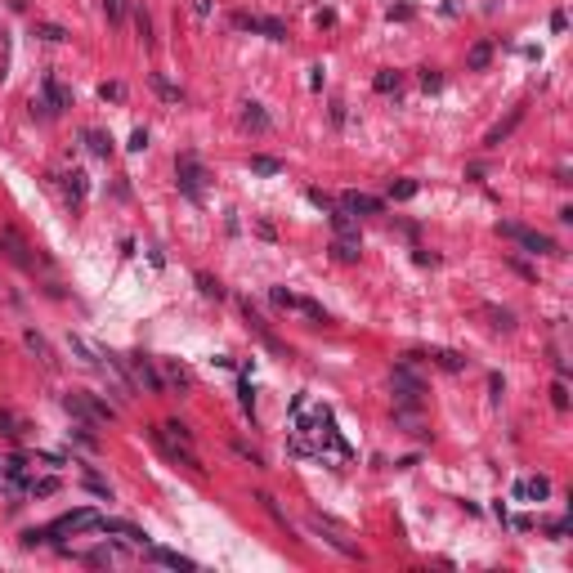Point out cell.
Instances as JSON below:
<instances>
[{
	"label": "cell",
	"instance_id": "48",
	"mask_svg": "<svg viewBox=\"0 0 573 573\" xmlns=\"http://www.w3.org/2000/svg\"><path fill=\"white\" fill-rule=\"evenodd\" d=\"M126 148H130V152H143V148H148V130L139 126V130L130 135V143H126Z\"/></svg>",
	"mask_w": 573,
	"mask_h": 573
},
{
	"label": "cell",
	"instance_id": "34",
	"mask_svg": "<svg viewBox=\"0 0 573 573\" xmlns=\"http://www.w3.org/2000/svg\"><path fill=\"white\" fill-rule=\"evenodd\" d=\"M198 292H202V296H211V301H224V282L211 278V273H198Z\"/></svg>",
	"mask_w": 573,
	"mask_h": 573
},
{
	"label": "cell",
	"instance_id": "4",
	"mask_svg": "<svg viewBox=\"0 0 573 573\" xmlns=\"http://www.w3.org/2000/svg\"><path fill=\"white\" fill-rule=\"evenodd\" d=\"M390 390H395L399 408H421L425 404V381L412 372V363H399L395 372H390Z\"/></svg>",
	"mask_w": 573,
	"mask_h": 573
},
{
	"label": "cell",
	"instance_id": "53",
	"mask_svg": "<svg viewBox=\"0 0 573 573\" xmlns=\"http://www.w3.org/2000/svg\"><path fill=\"white\" fill-rule=\"evenodd\" d=\"M564 27H569V19H564V14L555 10V14H551V32H564Z\"/></svg>",
	"mask_w": 573,
	"mask_h": 573
},
{
	"label": "cell",
	"instance_id": "5",
	"mask_svg": "<svg viewBox=\"0 0 573 573\" xmlns=\"http://www.w3.org/2000/svg\"><path fill=\"white\" fill-rule=\"evenodd\" d=\"M498 233H502V237H511L515 246H524V251H533V255H560L555 237L537 233V229H524V224H511V220H502V224H498Z\"/></svg>",
	"mask_w": 573,
	"mask_h": 573
},
{
	"label": "cell",
	"instance_id": "7",
	"mask_svg": "<svg viewBox=\"0 0 573 573\" xmlns=\"http://www.w3.org/2000/svg\"><path fill=\"white\" fill-rule=\"evenodd\" d=\"M126 372H130V386L135 390H148V395H166V376L152 367L148 354H130L126 358Z\"/></svg>",
	"mask_w": 573,
	"mask_h": 573
},
{
	"label": "cell",
	"instance_id": "8",
	"mask_svg": "<svg viewBox=\"0 0 573 573\" xmlns=\"http://www.w3.org/2000/svg\"><path fill=\"white\" fill-rule=\"evenodd\" d=\"M0 251H5V260H10V264H19L23 273H36L40 264H49L45 255H32V246L23 242L14 229H0Z\"/></svg>",
	"mask_w": 573,
	"mask_h": 573
},
{
	"label": "cell",
	"instance_id": "45",
	"mask_svg": "<svg viewBox=\"0 0 573 573\" xmlns=\"http://www.w3.org/2000/svg\"><path fill=\"white\" fill-rule=\"evenodd\" d=\"M85 489H90L94 498H113V489H108V484L99 480V475H85Z\"/></svg>",
	"mask_w": 573,
	"mask_h": 573
},
{
	"label": "cell",
	"instance_id": "32",
	"mask_svg": "<svg viewBox=\"0 0 573 573\" xmlns=\"http://www.w3.org/2000/svg\"><path fill=\"white\" fill-rule=\"evenodd\" d=\"M251 175H282V161H278V157H264V152H255V157H251Z\"/></svg>",
	"mask_w": 573,
	"mask_h": 573
},
{
	"label": "cell",
	"instance_id": "2",
	"mask_svg": "<svg viewBox=\"0 0 573 573\" xmlns=\"http://www.w3.org/2000/svg\"><path fill=\"white\" fill-rule=\"evenodd\" d=\"M63 412L72 421H85V425H104V421H117V408L99 395H85V390H72L63 395Z\"/></svg>",
	"mask_w": 573,
	"mask_h": 573
},
{
	"label": "cell",
	"instance_id": "27",
	"mask_svg": "<svg viewBox=\"0 0 573 573\" xmlns=\"http://www.w3.org/2000/svg\"><path fill=\"white\" fill-rule=\"evenodd\" d=\"M67 439H72L76 448H85V452H99V434H94V425H85V421H76L72 430H67Z\"/></svg>",
	"mask_w": 573,
	"mask_h": 573
},
{
	"label": "cell",
	"instance_id": "19",
	"mask_svg": "<svg viewBox=\"0 0 573 573\" xmlns=\"http://www.w3.org/2000/svg\"><path fill=\"white\" fill-rule=\"evenodd\" d=\"M67 349H72V358H76V363H85V367H99V349H94L85 336L67 331Z\"/></svg>",
	"mask_w": 573,
	"mask_h": 573
},
{
	"label": "cell",
	"instance_id": "38",
	"mask_svg": "<svg viewBox=\"0 0 573 573\" xmlns=\"http://www.w3.org/2000/svg\"><path fill=\"white\" fill-rule=\"evenodd\" d=\"M27 493H32V498H54V493H58V480H54V475H45V480H32Z\"/></svg>",
	"mask_w": 573,
	"mask_h": 573
},
{
	"label": "cell",
	"instance_id": "18",
	"mask_svg": "<svg viewBox=\"0 0 573 573\" xmlns=\"http://www.w3.org/2000/svg\"><path fill=\"white\" fill-rule=\"evenodd\" d=\"M519 121H524V108H511V117H506V121H498L489 135H484V148H498L502 139H511V130H515Z\"/></svg>",
	"mask_w": 573,
	"mask_h": 573
},
{
	"label": "cell",
	"instance_id": "9",
	"mask_svg": "<svg viewBox=\"0 0 573 573\" xmlns=\"http://www.w3.org/2000/svg\"><path fill=\"white\" fill-rule=\"evenodd\" d=\"M233 27L237 32H255V36H269V40H287V23L269 19V14H233Z\"/></svg>",
	"mask_w": 573,
	"mask_h": 573
},
{
	"label": "cell",
	"instance_id": "11",
	"mask_svg": "<svg viewBox=\"0 0 573 573\" xmlns=\"http://www.w3.org/2000/svg\"><path fill=\"white\" fill-rule=\"evenodd\" d=\"M94 524H99V515L85 506V511H67V515H58L45 533H49V542H58L63 533H94Z\"/></svg>",
	"mask_w": 573,
	"mask_h": 573
},
{
	"label": "cell",
	"instance_id": "46",
	"mask_svg": "<svg viewBox=\"0 0 573 573\" xmlns=\"http://www.w3.org/2000/svg\"><path fill=\"white\" fill-rule=\"evenodd\" d=\"M233 452H237V457H246V461H251V466H264V457H260V452L251 448V443H233Z\"/></svg>",
	"mask_w": 573,
	"mask_h": 573
},
{
	"label": "cell",
	"instance_id": "29",
	"mask_svg": "<svg viewBox=\"0 0 573 573\" xmlns=\"http://www.w3.org/2000/svg\"><path fill=\"white\" fill-rule=\"evenodd\" d=\"M188 386H193L188 367H184V363H166V390H179V395H184Z\"/></svg>",
	"mask_w": 573,
	"mask_h": 573
},
{
	"label": "cell",
	"instance_id": "3",
	"mask_svg": "<svg viewBox=\"0 0 573 573\" xmlns=\"http://www.w3.org/2000/svg\"><path fill=\"white\" fill-rule=\"evenodd\" d=\"M207 166H202L193 152H179L175 157V184H179V193H184L188 202H202L207 198Z\"/></svg>",
	"mask_w": 573,
	"mask_h": 573
},
{
	"label": "cell",
	"instance_id": "24",
	"mask_svg": "<svg viewBox=\"0 0 573 573\" xmlns=\"http://www.w3.org/2000/svg\"><path fill=\"white\" fill-rule=\"evenodd\" d=\"M23 340H27V349H32V354H36L45 367H54V363H58V358H54V349H49V340L40 336V331H32V327H27V331H23Z\"/></svg>",
	"mask_w": 573,
	"mask_h": 573
},
{
	"label": "cell",
	"instance_id": "37",
	"mask_svg": "<svg viewBox=\"0 0 573 573\" xmlns=\"http://www.w3.org/2000/svg\"><path fill=\"white\" fill-rule=\"evenodd\" d=\"M484 314H489V318H493V327H502V331H511V327H515V314H511V309H498V305H484Z\"/></svg>",
	"mask_w": 573,
	"mask_h": 573
},
{
	"label": "cell",
	"instance_id": "33",
	"mask_svg": "<svg viewBox=\"0 0 573 573\" xmlns=\"http://www.w3.org/2000/svg\"><path fill=\"white\" fill-rule=\"evenodd\" d=\"M135 32H139V40L143 45H157V36H152V19H148V10H135Z\"/></svg>",
	"mask_w": 573,
	"mask_h": 573
},
{
	"label": "cell",
	"instance_id": "15",
	"mask_svg": "<svg viewBox=\"0 0 573 573\" xmlns=\"http://www.w3.org/2000/svg\"><path fill=\"white\" fill-rule=\"evenodd\" d=\"M143 555H148L152 564H166V569H179V573L198 569V560H188V555H179V551H166V546H143Z\"/></svg>",
	"mask_w": 573,
	"mask_h": 573
},
{
	"label": "cell",
	"instance_id": "26",
	"mask_svg": "<svg viewBox=\"0 0 573 573\" xmlns=\"http://www.w3.org/2000/svg\"><path fill=\"white\" fill-rule=\"evenodd\" d=\"M331 229H336V237H354V242H363V237H358L354 215H349L345 207H331Z\"/></svg>",
	"mask_w": 573,
	"mask_h": 573
},
{
	"label": "cell",
	"instance_id": "12",
	"mask_svg": "<svg viewBox=\"0 0 573 573\" xmlns=\"http://www.w3.org/2000/svg\"><path fill=\"white\" fill-rule=\"evenodd\" d=\"M94 533H117V537H126V542H135V546H148V533H143L139 524H130V519H108V515H99Z\"/></svg>",
	"mask_w": 573,
	"mask_h": 573
},
{
	"label": "cell",
	"instance_id": "36",
	"mask_svg": "<svg viewBox=\"0 0 573 573\" xmlns=\"http://www.w3.org/2000/svg\"><path fill=\"white\" fill-rule=\"evenodd\" d=\"M36 36L49 40V45H63V40H67V27H58V23H36Z\"/></svg>",
	"mask_w": 573,
	"mask_h": 573
},
{
	"label": "cell",
	"instance_id": "25",
	"mask_svg": "<svg viewBox=\"0 0 573 573\" xmlns=\"http://www.w3.org/2000/svg\"><path fill=\"white\" fill-rule=\"evenodd\" d=\"M0 434H5V439H23V434H27V421H23L14 408H0Z\"/></svg>",
	"mask_w": 573,
	"mask_h": 573
},
{
	"label": "cell",
	"instance_id": "16",
	"mask_svg": "<svg viewBox=\"0 0 573 573\" xmlns=\"http://www.w3.org/2000/svg\"><path fill=\"white\" fill-rule=\"evenodd\" d=\"M511 498H519V502H546V498H551V480H546V475L519 480L515 489H511Z\"/></svg>",
	"mask_w": 573,
	"mask_h": 573
},
{
	"label": "cell",
	"instance_id": "49",
	"mask_svg": "<svg viewBox=\"0 0 573 573\" xmlns=\"http://www.w3.org/2000/svg\"><path fill=\"white\" fill-rule=\"evenodd\" d=\"M390 19H399V23H408V19H412V5H390Z\"/></svg>",
	"mask_w": 573,
	"mask_h": 573
},
{
	"label": "cell",
	"instance_id": "22",
	"mask_svg": "<svg viewBox=\"0 0 573 573\" xmlns=\"http://www.w3.org/2000/svg\"><path fill=\"white\" fill-rule=\"evenodd\" d=\"M327 251H331V260H340V264H358V255H363V242H354V237H336Z\"/></svg>",
	"mask_w": 573,
	"mask_h": 573
},
{
	"label": "cell",
	"instance_id": "1",
	"mask_svg": "<svg viewBox=\"0 0 573 573\" xmlns=\"http://www.w3.org/2000/svg\"><path fill=\"white\" fill-rule=\"evenodd\" d=\"M152 443H157V448L166 452L170 461H179V466H188V470H207V466H202V457L193 452V430H188L184 421H161L157 430H152Z\"/></svg>",
	"mask_w": 573,
	"mask_h": 573
},
{
	"label": "cell",
	"instance_id": "20",
	"mask_svg": "<svg viewBox=\"0 0 573 573\" xmlns=\"http://www.w3.org/2000/svg\"><path fill=\"white\" fill-rule=\"evenodd\" d=\"M242 126H246V130H255V135H264V130H273V117L264 113L260 104H242Z\"/></svg>",
	"mask_w": 573,
	"mask_h": 573
},
{
	"label": "cell",
	"instance_id": "40",
	"mask_svg": "<svg viewBox=\"0 0 573 573\" xmlns=\"http://www.w3.org/2000/svg\"><path fill=\"white\" fill-rule=\"evenodd\" d=\"M237 399H242V412L255 417V390H251V381H246V376H242V386H237Z\"/></svg>",
	"mask_w": 573,
	"mask_h": 573
},
{
	"label": "cell",
	"instance_id": "43",
	"mask_svg": "<svg viewBox=\"0 0 573 573\" xmlns=\"http://www.w3.org/2000/svg\"><path fill=\"white\" fill-rule=\"evenodd\" d=\"M104 14H108V23H121L126 19V0H104Z\"/></svg>",
	"mask_w": 573,
	"mask_h": 573
},
{
	"label": "cell",
	"instance_id": "51",
	"mask_svg": "<svg viewBox=\"0 0 573 573\" xmlns=\"http://www.w3.org/2000/svg\"><path fill=\"white\" fill-rule=\"evenodd\" d=\"M36 457H40V461H45V466H63V461H67V457H63V452H36Z\"/></svg>",
	"mask_w": 573,
	"mask_h": 573
},
{
	"label": "cell",
	"instance_id": "6",
	"mask_svg": "<svg viewBox=\"0 0 573 573\" xmlns=\"http://www.w3.org/2000/svg\"><path fill=\"white\" fill-rule=\"evenodd\" d=\"M67 108H72V90H67V85H58L54 76H45V81H40V104H32V117L49 121V117L67 113Z\"/></svg>",
	"mask_w": 573,
	"mask_h": 573
},
{
	"label": "cell",
	"instance_id": "35",
	"mask_svg": "<svg viewBox=\"0 0 573 573\" xmlns=\"http://www.w3.org/2000/svg\"><path fill=\"white\" fill-rule=\"evenodd\" d=\"M417 179H399V184H390V202H412L417 198Z\"/></svg>",
	"mask_w": 573,
	"mask_h": 573
},
{
	"label": "cell",
	"instance_id": "23",
	"mask_svg": "<svg viewBox=\"0 0 573 573\" xmlns=\"http://www.w3.org/2000/svg\"><path fill=\"white\" fill-rule=\"evenodd\" d=\"M81 139H85V148H90L94 152V157H113V135H104V130H94V126H90V130H81Z\"/></svg>",
	"mask_w": 573,
	"mask_h": 573
},
{
	"label": "cell",
	"instance_id": "17",
	"mask_svg": "<svg viewBox=\"0 0 573 573\" xmlns=\"http://www.w3.org/2000/svg\"><path fill=\"white\" fill-rule=\"evenodd\" d=\"M340 207H345L349 215H381V211H386V202L372 198V193H345V198H340Z\"/></svg>",
	"mask_w": 573,
	"mask_h": 573
},
{
	"label": "cell",
	"instance_id": "31",
	"mask_svg": "<svg viewBox=\"0 0 573 573\" xmlns=\"http://www.w3.org/2000/svg\"><path fill=\"white\" fill-rule=\"evenodd\" d=\"M399 85H404V76H399V72H376L372 76V90L376 94H399Z\"/></svg>",
	"mask_w": 573,
	"mask_h": 573
},
{
	"label": "cell",
	"instance_id": "52",
	"mask_svg": "<svg viewBox=\"0 0 573 573\" xmlns=\"http://www.w3.org/2000/svg\"><path fill=\"white\" fill-rule=\"evenodd\" d=\"M546 533H551V537H564V533H569V519H555V524L546 528Z\"/></svg>",
	"mask_w": 573,
	"mask_h": 573
},
{
	"label": "cell",
	"instance_id": "47",
	"mask_svg": "<svg viewBox=\"0 0 573 573\" xmlns=\"http://www.w3.org/2000/svg\"><path fill=\"white\" fill-rule=\"evenodd\" d=\"M305 198H309L314 207H323V211H331V207H336V202H331L327 193H323V188H309V193H305Z\"/></svg>",
	"mask_w": 573,
	"mask_h": 573
},
{
	"label": "cell",
	"instance_id": "13",
	"mask_svg": "<svg viewBox=\"0 0 573 573\" xmlns=\"http://www.w3.org/2000/svg\"><path fill=\"white\" fill-rule=\"evenodd\" d=\"M417 358H430L439 372H466V367H470L466 354H457V349H443V345H430L425 354H417Z\"/></svg>",
	"mask_w": 573,
	"mask_h": 573
},
{
	"label": "cell",
	"instance_id": "10",
	"mask_svg": "<svg viewBox=\"0 0 573 573\" xmlns=\"http://www.w3.org/2000/svg\"><path fill=\"white\" fill-rule=\"evenodd\" d=\"M309 528H314V533H318V537H323V542H327V546H331V551H340V555H345V560H363V551H358V542H349V537L340 533V528L331 524V519L314 515V519H309Z\"/></svg>",
	"mask_w": 573,
	"mask_h": 573
},
{
	"label": "cell",
	"instance_id": "21",
	"mask_svg": "<svg viewBox=\"0 0 573 573\" xmlns=\"http://www.w3.org/2000/svg\"><path fill=\"white\" fill-rule=\"evenodd\" d=\"M296 314H305V318H309L314 327H331V314L323 309L318 301H309V296H296Z\"/></svg>",
	"mask_w": 573,
	"mask_h": 573
},
{
	"label": "cell",
	"instance_id": "42",
	"mask_svg": "<svg viewBox=\"0 0 573 573\" xmlns=\"http://www.w3.org/2000/svg\"><path fill=\"white\" fill-rule=\"evenodd\" d=\"M421 90H443V72H434V67H421Z\"/></svg>",
	"mask_w": 573,
	"mask_h": 573
},
{
	"label": "cell",
	"instance_id": "41",
	"mask_svg": "<svg viewBox=\"0 0 573 573\" xmlns=\"http://www.w3.org/2000/svg\"><path fill=\"white\" fill-rule=\"evenodd\" d=\"M269 301L278 305V309H296V296L287 292V287H273V292H269Z\"/></svg>",
	"mask_w": 573,
	"mask_h": 573
},
{
	"label": "cell",
	"instance_id": "44",
	"mask_svg": "<svg viewBox=\"0 0 573 573\" xmlns=\"http://www.w3.org/2000/svg\"><path fill=\"white\" fill-rule=\"evenodd\" d=\"M551 404L560 408V412L569 408V386H564V381H555V386H551Z\"/></svg>",
	"mask_w": 573,
	"mask_h": 573
},
{
	"label": "cell",
	"instance_id": "14",
	"mask_svg": "<svg viewBox=\"0 0 573 573\" xmlns=\"http://www.w3.org/2000/svg\"><path fill=\"white\" fill-rule=\"evenodd\" d=\"M58 184H63V193H67V202H72V207H81L85 202V193H90V175H85V170H63V175H58Z\"/></svg>",
	"mask_w": 573,
	"mask_h": 573
},
{
	"label": "cell",
	"instance_id": "39",
	"mask_svg": "<svg viewBox=\"0 0 573 573\" xmlns=\"http://www.w3.org/2000/svg\"><path fill=\"white\" fill-rule=\"evenodd\" d=\"M99 99H104V104H121V99H126V85L121 81H104V85H99Z\"/></svg>",
	"mask_w": 573,
	"mask_h": 573
},
{
	"label": "cell",
	"instance_id": "28",
	"mask_svg": "<svg viewBox=\"0 0 573 573\" xmlns=\"http://www.w3.org/2000/svg\"><path fill=\"white\" fill-rule=\"evenodd\" d=\"M489 63H493V45H489V40L470 45V54H466V67H470V72H484Z\"/></svg>",
	"mask_w": 573,
	"mask_h": 573
},
{
	"label": "cell",
	"instance_id": "50",
	"mask_svg": "<svg viewBox=\"0 0 573 573\" xmlns=\"http://www.w3.org/2000/svg\"><path fill=\"white\" fill-rule=\"evenodd\" d=\"M211 10H215L211 0H193V14H198V19H211Z\"/></svg>",
	"mask_w": 573,
	"mask_h": 573
},
{
	"label": "cell",
	"instance_id": "30",
	"mask_svg": "<svg viewBox=\"0 0 573 573\" xmlns=\"http://www.w3.org/2000/svg\"><path fill=\"white\" fill-rule=\"evenodd\" d=\"M148 81H152V90H157L161 99H166V104H184V90H179V85H170V81H166V76H161V72H152Z\"/></svg>",
	"mask_w": 573,
	"mask_h": 573
}]
</instances>
